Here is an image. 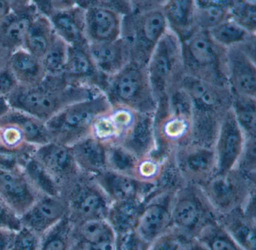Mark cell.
Returning <instances> with one entry per match:
<instances>
[{"label": "cell", "mask_w": 256, "mask_h": 250, "mask_svg": "<svg viewBox=\"0 0 256 250\" xmlns=\"http://www.w3.org/2000/svg\"><path fill=\"white\" fill-rule=\"evenodd\" d=\"M102 93L94 87L70 85L62 76H47L34 86L18 85L6 98L12 109L46 122L70 105L94 98Z\"/></svg>", "instance_id": "1"}, {"label": "cell", "mask_w": 256, "mask_h": 250, "mask_svg": "<svg viewBox=\"0 0 256 250\" xmlns=\"http://www.w3.org/2000/svg\"><path fill=\"white\" fill-rule=\"evenodd\" d=\"M112 108L104 93L94 98L70 105L46 121L50 142L72 146L91 136L94 121Z\"/></svg>", "instance_id": "2"}, {"label": "cell", "mask_w": 256, "mask_h": 250, "mask_svg": "<svg viewBox=\"0 0 256 250\" xmlns=\"http://www.w3.org/2000/svg\"><path fill=\"white\" fill-rule=\"evenodd\" d=\"M185 74L220 86L228 87L226 50L216 43L208 31H196L181 41Z\"/></svg>", "instance_id": "3"}, {"label": "cell", "mask_w": 256, "mask_h": 250, "mask_svg": "<svg viewBox=\"0 0 256 250\" xmlns=\"http://www.w3.org/2000/svg\"><path fill=\"white\" fill-rule=\"evenodd\" d=\"M104 93L112 106H125L142 113H155L158 106L146 65L136 61H130L109 77Z\"/></svg>", "instance_id": "4"}, {"label": "cell", "mask_w": 256, "mask_h": 250, "mask_svg": "<svg viewBox=\"0 0 256 250\" xmlns=\"http://www.w3.org/2000/svg\"><path fill=\"white\" fill-rule=\"evenodd\" d=\"M146 68L157 103L164 100L169 93L179 85L185 74L181 41L168 28L154 48Z\"/></svg>", "instance_id": "5"}, {"label": "cell", "mask_w": 256, "mask_h": 250, "mask_svg": "<svg viewBox=\"0 0 256 250\" xmlns=\"http://www.w3.org/2000/svg\"><path fill=\"white\" fill-rule=\"evenodd\" d=\"M163 3L149 9L132 10L122 16L121 37L130 45L132 61L146 65L154 48L167 31L162 10Z\"/></svg>", "instance_id": "6"}, {"label": "cell", "mask_w": 256, "mask_h": 250, "mask_svg": "<svg viewBox=\"0 0 256 250\" xmlns=\"http://www.w3.org/2000/svg\"><path fill=\"white\" fill-rule=\"evenodd\" d=\"M217 220V214L198 186L188 184L175 193L170 228L187 238H196L206 226Z\"/></svg>", "instance_id": "7"}, {"label": "cell", "mask_w": 256, "mask_h": 250, "mask_svg": "<svg viewBox=\"0 0 256 250\" xmlns=\"http://www.w3.org/2000/svg\"><path fill=\"white\" fill-rule=\"evenodd\" d=\"M217 217L244 208L256 196V181L236 169L216 173L198 186Z\"/></svg>", "instance_id": "8"}, {"label": "cell", "mask_w": 256, "mask_h": 250, "mask_svg": "<svg viewBox=\"0 0 256 250\" xmlns=\"http://www.w3.org/2000/svg\"><path fill=\"white\" fill-rule=\"evenodd\" d=\"M73 226L94 220H106L110 202L94 177L82 172L62 190Z\"/></svg>", "instance_id": "9"}, {"label": "cell", "mask_w": 256, "mask_h": 250, "mask_svg": "<svg viewBox=\"0 0 256 250\" xmlns=\"http://www.w3.org/2000/svg\"><path fill=\"white\" fill-rule=\"evenodd\" d=\"M38 12L48 18L55 34L70 46L88 43L85 34V8L76 1H34Z\"/></svg>", "instance_id": "10"}, {"label": "cell", "mask_w": 256, "mask_h": 250, "mask_svg": "<svg viewBox=\"0 0 256 250\" xmlns=\"http://www.w3.org/2000/svg\"><path fill=\"white\" fill-rule=\"evenodd\" d=\"M192 118L191 115L169 110L163 102L158 103L154 114L156 150L152 153L166 158L178 147L190 142Z\"/></svg>", "instance_id": "11"}, {"label": "cell", "mask_w": 256, "mask_h": 250, "mask_svg": "<svg viewBox=\"0 0 256 250\" xmlns=\"http://www.w3.org/2000/svg\"><path fill=\"white\" fill-rule=\"evenodd\" d=\"M178 86L191 100L192 113L222 117L232 107V93L228 87L220 86L187 74L182 76Z\"/></svg>", "instance_id": "12"}, {"label": "cell", "mask_w": 256, "mask_h": 250, "mask_svg": "<svg viewBox=\"0 0 256 250\" xmlns=\"http://www.w3.org/2000/svg\"><path fill=\"white\" fill-rule=\"evenodd\" d=\"M85 8V34L88 43L112 42L121 37L122 15L106 1H76Z\"/></svg>", "instance_id": "13"}, {"label": "cell", "mask_w": 256, "mask_h": 250, "mask_svg": "<svg viewBox=\"0 0 256 250\" xmlns=\"http://www.w3.org/2000/svg\"><path fill=\"white\" fill-rule=\"evenodd\" d=\"M178 169L188 184L199 186L216 173L214 148L188 142L174 151Z\"/></svg>", "instance_id": "14"}, {"label": "cell", "mask_w": 256, "mask_h": 250, "mask_svg": "<svg viewBox=\"0 0 256 250\" xmlns=\"http://www.w3.org/2000/svg\"><path fill=\"white\" fill-rule=\"evenodd\" d=\"M245 142V135L238 125L232 109H228L222 119L214 145L216 173H226L236 168Z\"/></svg>", "instance_id": "15"}, {"label": "cell", "mask_w": 256, "mask_h": 250, "mask_svg": "<svg viewBox=\"0 0 256 250\" xmlns=\"http://www.w3.org/2000/svg\"><path fill=\"white\" fill-rule=\"evenodd\" d=\"M32 154L54 178L61 192L82 172L74 160L71 148L66 145L50 142L36 147Z\"/></svg>", "instance_id": "16"}, {"label": "cell", "mask_w": 256, "mask_h": 250, "mask_svg": "<svg viewBox=\"0 0 256 250\" xmlns=\"http://www.w3.org/2000/svg\"><path fill=\"white\" fill-rule=\"evenodd\" d=\"M174 195L162 193L145 203L136 232L148 244H150L170 229L172 203Z\"/></svg>", "instance_id": "17"}, {"label": "cell", "mask_w": 256, "mask_h": 250, "mask_svg": "<svg viewBox=\"0 0 256 250\" xmlns=\"http://www.w3.org/2000/svg\"><path fill=\"white\" fill-rule=\"evenodd\" d=\"M226 74L232 94L256 98V58L238 46L226 50Z\"/></svg>", "instance_id": "18"}, {"label": "cell", "mask_w": 256, "mask_h": 250, "mask_svg": "<svg viewBox=\"0 0 256 250\" xmlns=\"http://www.w3.org/2000/svg\"><path fill=\"white\" fill-rule=\"evenodd\" d=\"M88 44L70 46L62 78L70 85L94 87L104 93L108 77L102 73L92 62Z\"/></svg>", "instance_id": "19"}, {"label": "cell", "mask_w": 256, "mask_h": 250, "mask_svg": "<svg viewBox=\"0 0 256 250\" xmlns=\"http://www.w3.org/2000/svg\"><path fill=\"white\" fill-rule=\"evenodd\" d=\"M42 195L30 184L22 169H0V196L19 216Z\"/></svg>", "instance_id": "20"}, {"label": "cell", "mask_w": 256, "mask_h": 250, "mask_svg": "<svg viewBox=\"0 0 256 250\" xmlns=\"http://www.w3.org/2000/svg\"><path fill=\"white\" fill-rule=\"evenodd\" d=\"M38 13L34 1H12L11 13L0 25V42L12 52L23 47Z\"/></svg>", "instance_id": "21"}, {"label": "cell", "mask_w": 256, "mask_h": 250, "mask_svg": "<svg viewBox=\"0 0 256 250\" xmlns=\"http://www.w3.org/2000/svg\"><path fill=\"white\" fill-rule=\"evenodd\" d=\"M68 215V207L62 196H42L20 216L22 227L41 237Z\"/></svg>", "instance_id": "22"}, {"label": "cell", "mask_w": 256, "mask_h": 250, "mask_svg": "<svg viewBox=\"0 0 256 250\" xmlns=\"http://www.w3.org/2000/svg\"><path fill=\"white\" fill-rule=\"evenodd\" d=\"M92 177L112 202L134 198L146 202L155 190V184L142 182L133 177L108 169Z\"/></svg>", "instance_id": "23"}, {"label": "cell", "mask_w": 256, "mask_h": 250, "mask_svg": "<svg viewBox=\"0 0 256 250\" xmlns=\"http://www.w3.org/2000/svg\"><path fill=\"white\" fill-rule=\"evenodd\" d=\"M88 49L96 68L108 78L132 61L130 45L122 37L115 41L88 43Z\"/></svg>", "instance_id": "24"}, {"label": "cell", "mask_w": 256, "mask_h": 250, "mask_svg": "<svg viewBox=\"0 0 256 250\" xmlns=\"http://www.w3.org/2000/svg\"><path fill=\"white\" fill-rule=\"evenodd\" d=\"M154 114L138 112L132 125L118 143L137 158L150 155L156 150Z\"/></svg>", "instance_id": "25"}, {"label": "cell", "mask_w": 256, "mask_h": 250, "mask_svg": "<svg viewBox=\"0 0 256 250\" xmlns=\"http://www.w3.org/2000/svg\"><path fill=\"white\" fill-rule=\"evenodd\" d=\"M227 233L245 250H256V213L244 208L217 217Z\"/></svg>", "instance_id": "26"}, {"label": "cell", "mask_w": 256, "mask_h": 250, "mask_svg": "<svg viewBox=\"0 0 256 250\" xmlns=\"http://www.w3.org/2000/svg\"><path fill=\"white\" fill-rule=\"evenodd\" d=\"M70 148L84 173L95 176L107 169V145L104 142L90 136Z\"/></svg>", "instance_id": "27"}, {"label": "cell", "mask_w": 256, "mask_h": 250, "mask_svg": "<svg viewBox=\"0 0 256 250\" xmlns=\"http://www.w3.org/2000/svg\"><path fill=\"white\" fill-rule=\"evenodd\" d=\"M7 66L24 86L38 85L47 76L42 60L23 48L12 52Z\"/></svg>", "instance_id": "28"}, {"label": "cell", "mask_w": 256, "mask_h": 250, "mask_svg": "<svg viewBox=\"0 0 256 250\" xmlns=\"http://www.w3.org/2000/svg\"><path fill=\"white\" fill-rule=\"evenodd\" d=\"M194 0L164 1L162 10L168 28L179 37L180 41L196 31L194 25Z\"/></svg>", "instance_id": "29"}, {"label": "cell", "mask_w": 256, "mask_h": 250, "mask_svg": "<svg viewBox=\"0 0 256 250\" xmlns=\"http://www.w3.org/2000/svg\"><path fill=\"white\" fill-rule=\"evenodd\" d=\"M17 127L24 136L26 143L38 147L50 142L46 122L17 109H11L0 118V127Z\"/></svg>", "instance_id": "30"}, {"label": "cell", "mask_w": 256, "mask_h": 250, "mask_svg": "<svg viewBox=\"0 0 256 250\" xmlns=\"http://www.w3.org/2000/svg\"><path fill=\"white\" fill-rule=\"evenodd\" d=\"M144 205L139 198L112 202L106 220L116 235L134 232Z\"/></svg>", "instance_id": "31"}, {"label": "cell", "mask_w": 256, "mask_h": 250, "mask_svg": "<svg viewBox=\"0 0 256 250\" xmlns=\"http://www.w3.org/2000/svg\"><path fill=\"white\" fill-rule=\"evenodd\" d=\"M73 239L96 246L100 250H114L116 235L106 220H94L73 226Z\"/></svg>", "instance_id": "32"}, {"label": "cell", "mask_w": 256, "mask_h": 250, "mask_svg": "<svg viewBox=\"0 0 256 250\" xmlns=\"http://www.w3.org/2000/svg\"><path fill=\"white\" fill-rule=\"evenodd\" d=\"M32 152L34 151L22 156L20 166L24 173L40 194L60 197L62 192L59 184L44 166L32 156Z\"/></svg>", "instance_id": "33"}, {"label": "cell", "mask_w": 256, "mask_h": 250, "mask_svg": "<svg viewBox=\"0 0 256 250\" xmlns=\"http://www.w3.org/2000/svg\"><path fill=\"white\" fill-rule=\"evenodd\" d=\"M233 1H194V25L196 31H209L229 17Z\"/></svg>", "instance_id": "34"}, {"label": "cell", "mask_w": 256, "mask_h": 250, "mask_svg": "<svg viewBox=\"0 0 256 250\" xmlns=\"http://www.w3.org/2000/svg\"><path fill=\"white\" fill-rule=\"evenodd\" d=\"M54 33V31L48 18L38 12L28 31L22 48L42 59L48 49Z\"/></svg>", "instance_id": "35"}, {"label": "cell", "mask_w": 256, "mask_h": 250, "mask_svg": "<svg viewBox=\"0 0 256 250\" xmlns=\"http://www.w3.org/2000/svg\"><path fill=\"white\" fill-rule=\"evenodd\" d=\"M230 109L246 139L256 138V98L232 94Z\"/></svg>", "instance_id": "36"}, {"label": "cell", "mask_w": 256, "mask_h": 250, "mask_svg": "<svg viewBox=\"0 0 256 250\" xmlns=\"http://www.w3.org/2000/svg\"><path fill=\"white\" fill-rule=\"evenodd\" d=\"M208 32L216 43L226 49L239 46L256 38V34L248 32L230 17Z\"/></svg>", "instance_id": "37"}, {"label": "cell", "mask_w": 256, "mask_h": 250, "mask_svg": "<svg viewBox=\"0 0 256 250\" xmlns=\"http://www.w3.org/2000/svg\"><path fill=\"white\" fill-rule=\"evenodd\" d=\"M73 225L68 216L42 235L38 250H70L73 241Z\"/></svg>", "instance_id": "38"}, {"label": "cell", "mask_w": 256, "mask_h": 250, "mask_svg": "<svg viewBox=\"0 0 256 250\" xmlns=\"http://www.w3.org/2000/svg\"><path fill=\"white\" fill-rule=\"evenodd\" d=\"M70 45L54 33L50 45L42 60L47 76H62L68 58Z\"/></svg>", "instance_id": "39"}, {"label": "cell", "mask_w": 256, "mask_h": 250, "mask_svg": "<svg viewBox=\"0 0 256 250\" xmlns=\"http://www.w3.org/2000/svg\"><path fill=\"white\" fill-rule=\"evenodd\" d=\"M186 184L176 166L172 153L164 160L160 176L155 182V190L148 200L162 193L175 194Z\"/></svg>", "instance_id": "40"}, {"label": "cell", "mask_w": 256, "mask_h": 250, "mask_svg": "<svg viewBox=\"0 0 256 250\" xmlns=\"http://www.w3.org/2000/svg\"><path fill=\"white\" fill-rule=\"evenodd\" d=\"M196 238L210 250H245L227 233L217 220L206 226Z\"/></svg>", "instance_id": "41"}, {"label": "cell", "mask_w": 256, "mask_h": 250, "mask_svg": "<svg viewBox=\"0 0 256 250\" xmlns=\"http://www.w3.org/2000/svg\"><path fill=\"white\" fill-rule=\"evenodd\" d=\"M107 145V169L134 178L138 158L120 144Z\"/></svg>", "instance_id": "42"}, {"label": "cell", "mask_w": 256, "mask_h": 250, "mask_svg": "<svg viewBox=\"0 0 256 250\" xmlns=\"http://www.w3.org/2000/svg\"><path fill=\"white\" fill-rule=\"evenodd\" d=\"M229 17L251 34L256 33V1H233Z\"/></svg>", "instance_id": "43"}, {"label": "cell", "mask_w": 256, "mask_h": 250, "mask_svg": "<svg viewBox=\"0 0 256 250\" xmlns=\"http://www.w3.org/2000/svg\"><path fill=\"white\" fill-rule=\"evenodd\" d=\"M166 159L158 157L152 153L138 159L134 169V178L142 182L155 184Z\"/></svg>", "instance_id": "44"}, {"label": "cell", "mask_w": 256, "mask_h": 250, "mask_svg": "<svg viewBox=\"0 0 256 250\" xmlns=\"http://www.w3.org/2000/svg\"><path fill=\"white\" fill-rule=\"evenodd\" d=\"M256 138L246 139L244 151L235 169L242 172L252 181H256Z\"/></svg>", "instance_id": "45"}, {"label": "cell", "mask_w": 256, "mask_h": 250, "mask_svg": "<svg viewBox=\"0 0 256 250\" xmlns=\"http://www.w3.org/2000/svg\"><path fill=\"white\" fill-rule=\"evenodd\" d=\"M186 243L185 237L170 228L152 241L148 250H185Z\"/></svg>", "instance_id": "46"}, {"label": "cell", "mask_w": 256, "mask_h": 250, "mask_svg": "<svg viewBox=\"0 0 256 250\" xmlns=\"http://www.w3.org/2000/svg\"><path fill=\"white\" fill-rule=\"evenodd\" d=\"M41 237L25 227L16 232L11 250H38Z\"/></svg>", "instance_id": "47"}, {"label": "cell", "mask_w": 256, "mask_h": 250, "mask_svg": "<svg viewBox=\"0 0 256 250\" xmlns=\"http://www.w3.org/2000/svg\"><path fill=\"white\" fill-rule=\"evenodd\" d=\"M149 245L134 231L124 235H116L114 250H148Z\"/></svg>", "instance_id": "48"}, {"label": "cell", "mask_w": 256, "mask_h": 250, "mask_svg": "<svg viewBox=\"0 0 256 250\" xmlns=\"http://www.w3.org/2000/svg\"><path fill=\"white\" fill-rule=\"evenodd\" d=\"M22 227L20 217L0 196V228L18 232Z\"/></svg>", "instance_id": "49"}, {"label": "cell", "mask_w": 256, "mask_h": 250, "mask_svg": "<svg viewBox=\"0 0 256 250\" xmlns=\"http://www.w3.org/2000/svg\"><path fill=\"white\" fill-rule=\"evenodd\" d=\"M18 85L17 79L8 66L0 70V96L8 97Z\"/></svg>", "instance_id": "50"}, {"label": "cell", "mask_w": 256, "mask_h": 250, "mask_svg": "<svg viewBox=\"0 0 256 250\" xmlns=\"http://www.w3.org/2000/svg\"><path fill=\"white\" fill-rule=\"evenodd\" d=\"M16 232L0 228V250H10L12 247Z\"/></svg>", "instance_id": "51"}, {"label": "cell", "mask_w": 256, "mask_h": 250, "mask_svg": "<svg viewBox=\"0 0 256 250\" xmlns=\"http://www.w3.org/2000/svg\"><path fill=\"white\" fill-rule=\"evenodd\" d=\"M12 10V0H0V25Z\"/></svg>", "instance_id": "52"}, {"label": "cell", "mask_w": 256, "mask_h": 250, "mask_svg": "<svg viewBox=\"0 0 256 250\" xmlns=\"http://www.w3.org/2000/svg\"><path fill=\"white\" fill-rule=\"evenodd\" d=\"M70 250H100L96 246L84 241L74 240Z\"/></svg>", "instance_id": "53"}, {"label": "cell", "mask_w": 256, "mask_h": 250, "mask_svg": "<svg viewBox=\"0 0 256 250\" xmlns=\"http://www.w3.org/2000/svg\"><path fill=\"white\" fill-rule=\"evenodd\" d=\"M12 52L0 42V70L6 67Z\"/></svg>", "instance_id": "54"}, {"label": "cell", "mask_w": 256, "mask_h": 250, "mask_svg": "<svg viewBox=\"0 0 256 250\" xmlns=\"http://www.w3.org/2000/svg\"><path fill=\"white\" fill-rule=\"evenodd\" d=\"M185 250H210L203 243L197 238H192L190 242L186 243Z\"/></svg>", "instance_id": "55"}, {"label": "cell", "mask_w": 256, "mask_h": 250, "mask_svg": "<svg viewBox=\"0 0 256 250\" xmlns=\"http://www.w3.org/2000/svg\"><path fill=\"white\" fill-rule=\"evenodd\" d=\"M11 109L6 97L0 96V118L5 115Z\"/></svg>", "instance_id": "56"}, {"label": "cell", "mask_w": 256, "mask_h": 250, "mask_svg": "<svg viewBox=\"0 0 256 250\" xmlns=\"http://www.w3.org/2000/svg\"><path fill=\"white\" fill-rule=\"evenodd\" d=\"M11 151H8L6 148L4 146V143H2V138H1V133H0V154H10ZM18 154V153H16ZM20 154V153H19Z\"/></svg>", "instance_id": "57"}]
</instances>
